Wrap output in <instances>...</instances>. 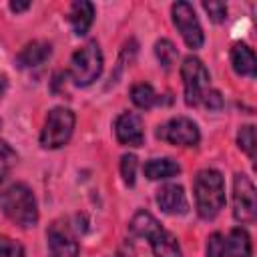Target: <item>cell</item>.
I'll use <instances>...</instances> for the list:
<instances>
[{
  "mask_svg": "<svg viewBox=\"0 0 257 257\" xmlns=\"http://www.w3.org/2000/svg\"><path fill=\"white\" fill-rule=\"evenodd\" d=\"M233 217L239 223H253L257 217L255 185L243 173H237L233 179Z\"/></svg>",
  "mask_w": 257,
  "mask_h": 257,
  "instance_id": "cell-7",
  "label": "cell"
},
{
  "mask_svg": "<svg viewBox=\"0 0 257 257\" xmlns=\"http://www.w3.org/2000/svg\"><path fill=\"white\" fill-rule=\"evenodd\" d=\"M231 64L233 70L241 76H255L257 60L253 48H249L245 42H235L231 48Z\"/></svg>",
  "mask_w": 257,
  "mask_h": 257,
  "instance_id": "cell-14",
  "label": "cell"
},
{
  "mask_svg": "<svg viewBox=\"0 0 257 257\" xmlns=\"http://www.w3.org/2000/svg\"><path fill=\"white\" fill-rule=\"evenodd\" d=\"M68 20L72 24L74 34L82 36L88 32L92 20H94V6L86 0H76L70 4V12H68Z\"/></svg>",
  "mask_w": 257,
  "mask_h": 257,
  "instance_id": "cell-15",
  "label": "cell"
},
{
  "mask_svg": "<svg viewBox=\"0 0 257 257\" xmlns=\"http://www.w3.org/2000/svg\"><path fill=\"white\" fill-rule=\"evenodd\" d=\"M145 177L151 181H161V179H171L181 173V167L173 159H151L145 163Z\"/></svg>",
  "mask_w": 257,
  "mask_h": 257,
  "instance_id": "cell-17",
  "label": "cell"
},
{
  "mask_svg": "<svg viewBox=\"0 0 257 257\" xmlns=\"http://www.w3.org/2000/svg\"><path fill=\"white\" fill-rule=\"evenodd\" d=\"M237 143L241 147V151H245L249 155V159H255V126L253 124H245L239 128L237 133Z\"/></svg>",
  "mask_w": 257,
  "mask_h": 257,
  "instance_id": "cell-20",
  "label": "cell"
},
{
  "mask_svg": "<svg viewBox=\"0 0 257 257\" xmlns=\"http://www.w3.org/2000/svg\"><path fill=\"white\" fill-rule=\"evenodd\" d=\"M131 233L137 237H143L151 243L155 257H181V247L169 231L161 227V223L147 211H139L128 225Z\"/></svg>",
  "mask_w": 257,
  "mask_h": 257,
  "instance_id": "cell-3",
  "label": "cell"
},
{
  "mask_svg": "<svg viewBox=\"0 0 257 257\" xmlns=\"http://www.w3.org/2000/svg\"><path fill=\"white\" fill-rule=\"evenodd\" d=\"M114 135L120 145L126 147H141L145 141L143 118L135 112H122L114 120Z\"/></svg>",
  "mask_w": 257,
  "mask_h": 257,
  "instance_id": "cell-11",
  "label": "cell"
},
{
  "mask_svg": "<svg viewBox=\"0 0 257 257\" xmlns=\"http://www.w3.org/2000/svg\"><path fill=\"white\" fill-rule=\"evenodd\" d=\"M120 175L128 187L135 185V177H137V157L135 155H124L120 159Z\"/></svg>",
  "mask_w": 257,
  "mask_h": 257,
  "instance_id": "cell-22",
  "label": "cell"
},
{
  "mask_svg": "<svg viewBox=\"0 0 257 257\" xmlns=\"http://www.w3.org/2000/svg\"><path fill=\"white\" fill-rule=\"evenodd\" d=\"M157 137L161 141H167L171 145H179V147H195L201 139L199 135V126L187 118V116H175L169 122H165L163 126H159Z\"/></svg>",
  "mask_w": 257,
  "mask_h": 257,
  "instance_id": "cell-9",
  "label": "cell"
},
{
  "mask_svg": "<svg viewBox=\"0 0 257 257\" xmlns=\"http://www.w3.org/2000/svg\"><path fill=\"white\" fill-rule=\"evenodd\" d=\"M102 72V52L96 40H88L70 58V76L76 86L92 84Z\"/></svg>",
  "mask_w": 257,
  "mask_h": 257,
  "instance_id": "cell-4",
  "label": "cell"
},
{
  "mask_svg": "<svg viewBox=\"0 0 257 257\" xmlns=\"http://www.w3.org/2000/svg\"><path fill=\"white\" fill-rule=\"evenodd\" d=\"M155 54H157L159 62L163 64V68H171V66L175 64L177 56H179L175 44H173L171 40H167V38L157 40V44H155Z\"/></svg>",
  "mask_w": 257,
  "mask_h": 257,
  "instance_id": "cell-19",
  "label": "cell"
},
{
  "mask_svg": "<svg viewBox=\"0 0 257 257\" xmlns=\"http://www.w3.org/2000/svg\"><path fill=\"white\" fill-rule=\"evenodd\" d=\"M195 205L201 219H213L225 205V181L215 169H203L195 177Z\"/></svg>",
  "mask_w": 257,
  "mask_h": 257,
  "instance_id": "cell-2",
  "label": "cell"
},
{
  "mask_svg": "<svg viewBox=\"0 0 257 257\" xmlns=\"http://www.w3.org/2000/svg\"><path fill=\"white\" fill-rule=\"evenodd\" d=\"M131 100L135 102V106L147 110V108H151L157 102V92H155V88L151 84L139 82V84H135L131 88Z\"/></svg>",
  "mask_w": 257,
  "mask_h": 257,
  "instance_id": "cell-18",
  "label": "cell"
},
{
  "mask_svg": "<svg viewBox=\"0 0 257 257\" xmlns=\"http://www.w3.org/2000/svg\"><path fill=\"white\" fill-rule=\"evenodd\" d=\"M225 251L229 257H251L253 247H251V237L245 229L235 227L229 231V237L225 241Z\"/></svg>",
  "mask_w": 257,
  "mask_h": 257,
  "instance_id": "cell-16",
  "label": "cell"
},
{
  "mask_svg": "<svg viewBox=\"0 0 257 257\" xmlns=\"http://www.w3.org/2000/svg\"><path fill=\"white\" fill-rule=\"evenodd\" d=\"M46 239L50 257H78V243L66 225L54 223L48 229Z\"/></svg>",
  "mask_w": 257,
  "mask_h": 257,
  "instance_id": "cell-10",
  "label": "cell"
},
{
  "mask_svg": "<svg viewBox=\"0 0 257 257\" xmlns=\"http://www.w3.org/2000/svg\"><path fill=\"white\" fill-rule=\"evenodd\" d=\"M207 257H227L225 237L221 233H213L207 239Z\"/></svg>",
  "mask_w": 257,
  "mask_h": 257,
  "instance_id": "cell-24",
  "label": "cell"
},
{
  "mask_svg": "<svg viewBox=\"0 0 257 257\" xmlns=\"http://www.w3.org/2000/svg\"><path fill=\"white\" fill-rule=\"evenodd\" d=\"M201 102H203V106L209 108V110H221V108H223V96H221V92L215 90V88H209V90L205 92V96L201 98Z\"/></svg>",
  "mask_w": 257,
  "mask_h": 257,
  "instance_id": "cell-26",
  "label": "cell"
},
{
  "mask_svg": "<svg viewBox=\"0 0 257 257\" xmlns=\"http://www.w3.org/2000/svg\"><path fill=\"white\" fill-rule=\"evenodd\" d=\"M74 112L64 106H56L48 112L42 133H40V145L44 149H60L64 147L74 131Z\"/></svg>",
  "mask_w": 257,
  "mask_h": 257,
  "instance_id": "cell-5",
  "label": "cell"
},
{
  "mask_svg": "<svg viewBox=\"0 0 257 257\" xmlns=\"http://www.w3.org/2000/svg\"><path fill=\"white\" fill-rule=\"evenodd\" d=\"M0 209L14 225L22 229H30L38 221L36 199L30 187L24 183H14L0 193Z\"/></svg>",
  "mask_w": 257,
  "mask_h": 257,
  "instance_id": "cell-1",
  "label": "cell"
},
{
  "mask_svg": "<svg viewBox=\"0 0 257 257\" xmlns=\"http://www.w3.org/2000/svg\"><path fill=\"white\" fill-rule=\"evenodd\" d=\"M52 54V48L48 42L42 40H34L28 42L18 54H16V66L18 68H32V66H40L42 62L48 60V56Z\"/></svg>",
  "mask_w": 257,
  "mask_h": 257,
  "instance_id": "cell-13",
  "label": "cell"
},
{
  "mask_svg": "<svg viewBox=\"0 0 257 257\" xmlns=\"http://www.w3.org/2000/svg\"><path fill=\"white\" fill-rule=\"evenodd\" d=\"M171 12H173V24L181 32L185 44L189 48H193V50L201 48L205 36H203V28L199 24V18H197L193 6L189 2H175Z\"/></svg>",
  "mask_w": 257,
  "mask_h": 257,
  "instance_id": "cell-8",
  "label": "cell"
},
{
  "mask_svg": "<svg viewBox=\"0 0 257 257\" xmlns=\"http://www.w3.org/2000/svg\"><path fill=\"white\" fill-rule=\"evenodd\" d=\"M203 8L209 14V18L213 22H217V24L227 18V6L223 2H203Z\"/></svg>",
  "mask_w": 257,
  "mask_h": 257,
  "instance_id": "cell-25",
  "label": "cell"
},
{
  "mask_svg": "<svg viewBox=\"0 0 257 257\" xmlns=\"http://www.w3.org/2000/svg\"><path fill=\"white\" fill-rule=\"evenodd\" d=\"M0 257H24V247L18 241L0 235Z\"/></svg>",
  "mask_w": 257,
  "mask_h": 257,
  "instance_id": "cell-23",
  "label": "cell"
},
{
  "mask_svg": "<svg viewBox=\"0 0 257 257\" xmlns=\"http://www.w3.org/2000/svg\"><path fill=\"white\" fill-rule=\"evenodd\" d=\"M157 205L167 215H185L189 211L187 195L181 185H165L157 191Z\"/></svg>",
  "mask_w": 257,
  "mask_h": 257,
  "instance_id": "cell-12",
  "label": "cell"
},
{
  "mask_svg": "<svg viewBox=\"0 0 257 257\" xmlns=\"http://www.w3.org/2000/svg\"><path fill=\"white\" fill-rule=\"evenodd\" d=\"M30 8V2H10V10L12 12H24Z\"/></svg>",
  "mask_w": 257,
  "mask_h": 257,
  "instance_id": "cell-27",
  "label": "cell"
},
{
  "mask_svg": "<svg viewBox=\"0 0 257 257\" xmlns=\"http://www.w3.org/2000/svg\"><path fill=\"white\" fill-rule=\"evenodd\" d=\"M14 163H16V153L12 151V147L8 143L0 141V185L6 181Z\"/></svg>",
  "mask_w": 257,
  "mask_h": 257,
  "instance_id": "cell-21",
  "label": "cell"
},
{
  "mask_svg": "<svg viewBox=\"0 0 257 257\" xmlns=\"http://www.w3.org/2000/svg\"><path fill=\"white\" fill-rule=\"evenodd\" d=\"M6 88H8V78H6V74H4V72H0V98L4 96Z\"/></svg>",
  "mask_w": 257,
  "mask_h": 257,
  "instance_id": "cell-28",
  "label": "cell"
},
{
  "mask_svg": "<svg viewBox=\"0 0 257 257\" xmlns=\"http://www.w3.org/2000/svg\"><path fill=\"white\" fill-rule=\"evenodd\" d=\"M181 78L185 88V102L197 106L209 90V70L197 56H187L181 64Z\"/></svg>",
  "mask_w": 257,
  "mask_h": 257,
  "instance_id": "cell-6",
  "label": "cell"
}]
</instances>
